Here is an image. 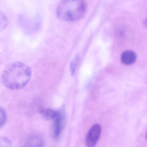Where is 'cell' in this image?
I'll return each mask as SVG.
<instances>
[{
	"instance_id": "cell-1",
	"label": "cell",
	"mask_w": 147,
	"mask_h": 147,
	"mask_svg": "<svg viewBox=\"0 0 147 147\" xmlns=\"http://www.w3.org/2000/svg\"><path fill=\"white\" fill-rule=\"evenodd\" d=\"M32 77L30 67L21 62H15L7 66L1 77L4 86L11 89H22L29 83Z\"/></svg>"
},
{
	"instance_id": "cell-2",
	"label": "cell",
	"mask_w": 147,
	"mask_h": 147,
	"mask_svg": "<svg viewBox=\"0 0 147 147\" xmlns=\"http://www.w3.org/2000/svg\"><path fill=\"white\" fill-rule=\"evenodd\" d=\"M87 4L85 1H63L57 9L59 18L63 20L74 22L84 16L87 12Z\"/></svg>"
},
{
	"instance_id": "cell-3",
	"label": "cell",
	"mask_w": 147,
	"mask_h": 147,
	"mask_svg": "<svg viewBox=\"0 0 147 147\" xmlns=\"http://www.w3.org/2000/svg\"><path fill=\"white\" fill-rule=\"evenodd\" d=\"M101 133V127L99 124L93 125L87 133L86 139L87 147H95L98 142Z\"/></svg>"
},
{
	"instance_id": "cell-4",
	"label": "cell",
	"mask_w": 147,
	"mask_h": 147,
	"mask_svg": "<svg viewBox=\"0 0 147 147\" xmlns=\"http://www.w3.org/2000/svg\"><path fill=\"white\" fill-rule=\"evenodd\" d=\"M64 116L62 112H58L56 117L54 118V123L53 129V135L57 139L60 136L63 128Z\"/></svg>"
},
{
	"instance_id": "cell-5",
	"label": "cell",
	"mask_w": 147,
	"mask_h": 147,
	"mask_svg": "<svg viewBox=\"0 0 147 147\" xmlns=\"http://www.w3.org/2000/svg\"><path fill=\"white\" fill-rule=\"evenodd\" d=\"M44 145L42 137L37 134H32L27 139L25 147H43Z\"/></svg>"
},
{
	"instance_id": "cell-6",
	"label": "cell",
	"mask_w": 147,
	"mask_h": 147,
	"mask_svg": "<svg viewBox=\"0 0 147 147\" xmlns=\"http://www.w3.org/2000/svg\"><path fill=\"white\" fill-rule=\"evenodd\" d=\"M136 60V55L134 52L131 51H126L122 54L121 60L124 64L127 65L134 64Z\"/></svg>"
},
{
	"instance_id": "cell-7",
	"label": "cell",
	"mask_w": 147,
	"mask_h": 147,
	"mask_svg": "<svg viewBox=\"0 0 147 147\" xmlns=\"http://www.w3.org/2000/svg\"><path fill=\"white\" fill-rule=\"evenodd\" d=\"M39 112L42 117L46 120L54 119L58 113V111H55L54 110L44 108H40Z\"/></svg>"
},
{
	"instance_id": "cell-8",
	"label": "cell",
	"mask_w": 147,
	"mask_h": 147,
	"mask_svg": "<svg viewBox=\"0 0 147 147\" xmlns=\"http://www.w3.org/2000/svg\"><path fill=\"white\" fill-rule=\"evenodd\" d=\"M8 20L7 17L3 13L0 12V31H2L7 26Z\"/></svg>"
},
{
	"instance_id": "cell-9",
	"label": "cell",
	"mask_w": 147,
	"mask_h": 147,
	"mask_svg": "<svg viewBox=\"0 0 147 147\" xmlns=\"http://www.w3.org/2000/svg\"><path fill=\"white\" fill-rule=\"evenodd\" d=\"M7 116L6 111L0 107V128L4 126L7 121Z\"/></svg>"
},
{
	"instance_id": "cell-10",
	"label": "cell",
	"mask_w": 147,
	"mask_h": 147,
	"mask_svg": "<svg viewBox=\"0 0 147 147\" xmlns=\"http://www.w3.org/2000/svg\"><path fill=\"white\" fill-rule=\"evenodd\" d=\"M0 147H12V142L7 137H0Z\"/></svg>"
},
{
	"instance_id": "cell-11",
	"label": "cell",
	"mask_w": 147,
	"mask_h": 147,
	"mask_svg": "<svg viewBox=\"0 0 147 147\" xmlns=\"http://www.w3.org/2000/svg\"><path fill=\"white\" fill-rule=\"evenodd\" d=\"M79 60V56L78 55L73 59V60L71 61V71L72 74H74L75 72Z\"/></svg>"
},
{
	"instance_id": "cell-12",
	"label": "cell",
	"mask_w": 147,
	"mask_h": 147,
	"mask_svg": "<svg viewBox=\"0 0 147 147\" xmlns=\"http://www.w3.org/2000/svg\"><path fill=\"white\" fill-rule=\"evenodd\" d=\"M146 139L147 140V133H146Z\"/></svg>"
},
{
	"instance_id": "cell-13",
	"label": "cell",
	"mask_w": 147,
	"mask_h": 147,
	"mask_svg": "<svg viewBox=\"0 0 147 147\" xmlns=\"http://www.w3.org/2000/svg\"></svg>"
}]
</instances>
